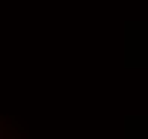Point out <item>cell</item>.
I'll list each match as a JSON object with an SVG mask.
<instances>
[{
	"label": "cell",
	"instance_id": "6da1fadb",
	"mask_svg": "<svg viewBox=\"0 0 148 139\" xmlns=\"http://www.w3.org/2000/svg\"><path fill=\"white\" fill-rule=\"evenodd\" d=\"M133 47H136V42H133V36L127 33V56H130V50H133ZM136 53H139V62L145 65V36H139V50H136Z\"/></svg>",
	"mask_w": 148,
	"mask_h": 139
}]
</instances>
